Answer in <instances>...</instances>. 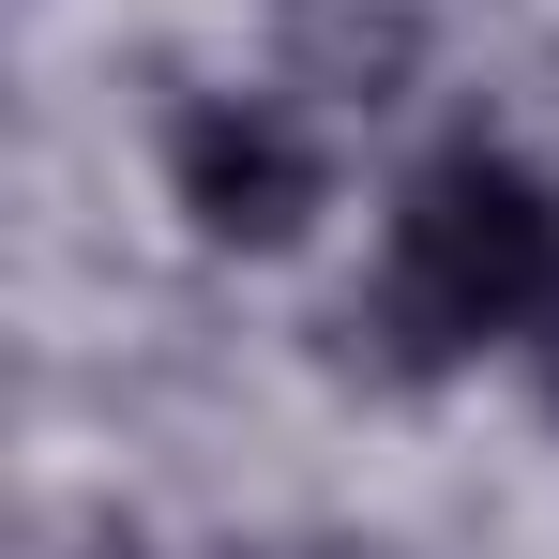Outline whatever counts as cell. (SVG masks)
I'll return each instance as SVG.
<instances>
[{
    "instance_id": "obj_2",
    "label": "cell",
    "mask_w": 559,
    "mask_h": 559,
    "mask_svg": "<svg viewBox=\"0 0 559 559\" xmlns=\"http://www.w3.org/2000/svg\"><path fill=\"white\" fill-rule=\"evenodd\" d=\"M167 182H182L197 242H227V258H273V242H302V212L333 197V167H318V136H302L287 106L212 92V106H182V136H167Z\"/></svg>"
},
{
    "instance_id": "obj_4",
    "label": "cell",
    "mask_w": 559,
    "mask_h": 559,
    "mask_svg": "<svg viewBox=\"0 0 559 559\" xmlns=\"http://www.w3.org/2000/svg\"><path fill=\"white\" fill-rule=\"evenodd\" d=\"M530 364H545V408H559V302L530 318Z\"/></svg>"
},
{
    "instance_id": "obj_3",
    "label": "cell",
    "mask_w": 559,
    "mask_h": 559,
    "mask_svg": "<svg viewBox=\"0 0 559 559\" xmlns=\"http://www.w3.org/2000/svg\"><path fill=\"white\" fill-rule=\"evenodd\" d=\"M273 15H287V76L318 106H393L439 31V0H273Z\"/></svg>"
},
{
    "instance_id": "obj_5",
    "label": "cell",
    "mask_w": 559,
    "mask_h": 559,
    "mask_svg": "<svg viewBox=\"0 0 559 559\" xmlns=\"http://www.w3.org/2000/svg\"><path fill=\"white\" fill-rule=\"evenodd\" d=\"M287 559H393V545H287Z\"/></svg>"
},
{
    "instance_id": "obj_1",
    "label": "cell",
    "mask_w": 559,
    "mask_h": 559,
    "mask_svg": "<svg viewBox=\"0 0 559 559\" xmlns=\"http://www.w3.org/2000/svg\"><path fill=\"white\" fill-rule=\"evenodd\" d=\"M545 302H559V197L468 136L393 197V273H378V302H348V333H378L393 378H439L484 333H530Z\"/></svg>"
}]
</instances>
